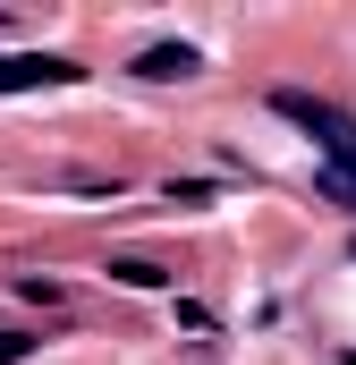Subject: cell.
Returning <instances> with one entry per match:
<instances>
[{
  "label": "cell",
  "mask_w": 356,
  "mask_h": 365,
  "mask_svg": "<svg viewBox=\"0 0 356 365\" xmlns=\"http://www.w3.org/2000/svg\"><path fill=\"white\" fill-rule=\"evenodd\" d=\"M271 110H280V119H297V128L323 145V170L356 179V119H348V110H331V102H314V93H297V86L271 93Z\"/></svg>",
  "instance_id": "obj_1"
},
{
  "label": "cell",
  "mask_w": 356,
  "mask_h": 365,
  "mask_svg": "<svg viewBox=\"0 0 356 365\" xmlns=\"http://www.w3.org/2000/svg\"><path fill=\"white\" fill-rule=\"evenodd\" d=\"M85 68L68 51H9L0 60V93H43V86H77Z\"/></svg>",
  "instance_id": "obj_2"
},
{
  "label": "cell",
  "mask_w": 356,
  "mask_h": 365,
  "mask_svg": "<svg viewBox=\"0 0 356 365\" xmlns=\"http://www.w3.org/2000/svg\"><path fill=\"white\" fill-rule=\"evenodd\" d=\"M204 60L187 51V43H153V51H136V77H153V86H170V77H195Z\"/></svg>",
  "instance_id": "obj_3"
},
{
  "label": "cell",
  "mask_w": 356,
  "mask_h": 365,
  "mask_svg": "<svg viewBox=\"0 0 356 365\" xmlns=\"http://www.w3.org/2000/svg\"><path fill=\"white\" fill-rule=\"evenodd\" d=\"M110 280H119V289H162V264H136V255H119V264H110Z\"/></svg>",
  "instance_id": "obj_4"
},
{
  "label": "cell",
  "mask_w": 356,
  "mask_h": 365,
  "mask_svg": "<svg viewBox=\"0 0 356 365\" xmlns=\"http://www.w3.org/2000/svg\"><path fill=\"white\" fill-rule=\"evenodd\" d=\"M26 349H34L26 331H0V365H17V357H26Z\"/></svg>",
  "instance_id": "obj_5"
},
{
  "label": "cell",
  "mask_w": 356,
  "mask_h": 365,
  "mask_svg": "<svg viewBox=\"0 0 356 365\" xmlns=\"http://www.w3.org/2000/svg\"><path fill=\"white\" fill-rule=\"evenodd\" d=\"M348 365H356V357H348Z\"/></svg>",
  "instance_id": "obj_6"
}]
</instances>
